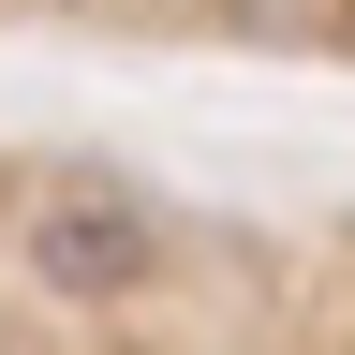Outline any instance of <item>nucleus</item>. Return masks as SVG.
<instances>
[{
  "label": "nucleus",
  "mask_w": 355,
  "mask_h": 355,
  "mask_svg": "<svg viewBox=\"0 0 355 355\" xmlns=\"http://www.w3.org/2000/svg\"><path fill=\"white\" fill-rule=\"evenodd\" d=\"M30 266H44L60 296H104V282L148 266V222H133V207H60V222L30 237Z\"/></svg>",
  "instance_id": "f257e3e1"
}]
</instances>
